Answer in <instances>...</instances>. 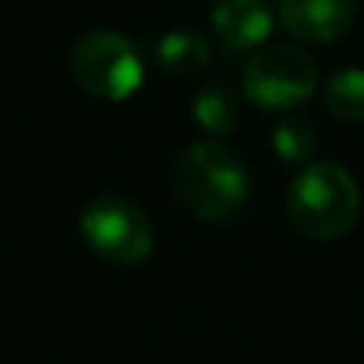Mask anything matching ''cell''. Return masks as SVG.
<instances>
[{
  "label": "cell",
  "instance_id": "obj_9",
  "mask_svg": "<svg viewBox=\"0 0 364 364\" xmlns=\"http://www.w3.org/2000/svg\"><path fill=\"white\" fill-rule=\"evenodd\" d=\"M192 119L198 122V128H205L214 138H224L233 132L240 119V100L227 83H208L195 93L192 102Z\"/></svg>",
  "mask_w": 364,
  "mask_h": 364
},
{
  "label": "cell",
  "instance_id": "obj_4",
  "mask_svg": "<svg viewBox=\"0 0 364 364\" xmlns=\"http://www.w3.org/2000/svg\"><path fill=\"white\" fill-rule=\"evenodd\" d=\"M316 90V64L294 45L256 48L243 70V93L259 109H291L310 100Z\"/></svg>",
  "mask_w": 364,
  "mask_h": 364
},
{
  "label": "cell",
  "instance_id": "obj_2",
  "mask_svg": "<svg viewBox=\"0 0 364 364\" xmlns=\"http://www.w3.org/2000/svg\"><path fill=\"white\" fill-rule=\"evenodd\" d=\"M361 192L352 173L336 164H310L288 188V220L310 240H333L355 224Z\"/></svg>",
  "mask_w": 364,
  "mask_h": 364
},
{
  "label": "cell",
  "instance_id": "obj_1",
  "mask_svg": "<svg viewBox=\"0 0 364 364\" xmlns=\"http://www.w3.org/2000/svg\"><path fill=\"white\" fill-rule=\"evenodd\" d=\"M173 188L192 214L205 220L230 218L250 195V173L227 147L198 141L173 166Z\"/></svg>",
  "mask_w": 364,
  "mask_h": 364
},
{
  "label": "cell",
  "instance_id": "obj_3",
  "mask_svg": "<svg viewBox=\"0 0 364 364\" xmlns=\"http://www.w3.org/2000/svg\"><path fill=\"white\" fill-rule=\"evenodd\" d=\"M74 77L90 96L122 102L141 87L144 64L141 55L119 32H90L74 45L70 55Z\"/></svg>",
  "mask_w": 364,
  "mask_h": 364
},
{
  "label": "cell",
  "instance_id": "obj_7",
  "mask_svg": "<svg viewBox=\"0 0 364 364\" xmlns=\"http://www.w3.org/2000/svg\"><path fill=\"white\" fill-rule=\"evenodd\" d=\"M218 42L230 55L252 51L272 36V10L265 0H218L211 10Z\"/></svg>",
  "mask_w": 364,
  "mask_h": 364
},
{
  "label": "cell",
  "instance_id": "obj_11",
  "mask_svg": "<svg viewBox=\"0 0 364 364\" xmlns=\"http://www.w3.org/2000/svg\"><path fill=\"white\" fill-rule=\"evenodd\" d=\"M272 144L284 164H307L316 154V134L304 119H284L272 132Z\"/></svg>",
  "mask_w": 364,
  "mask_h": 364
},
{
  "label": "cell",
  "instance_id": "obj_6",
  "mask_svg": "<svg viewBox=\"0 0 364 364\" xmlns=\"http://www.w3.org/2000/svg\"><path fill=\"white\" fill-rule=\"evenodd\" d=\"M358 0H278V19L307 45H329L355 23Z\"/></svg>",
  "mask_w": 364,
  "mask_h": 364
},
{
  "label": "cell",
  "instance_id": "obj_8",
  "mask_svg": "<svg viewBox=\"0 0 364 364\" xmlns=\"http://www.w3.org/2000/svg\"><path fill=\"white\" fill-rule=\"evenodd\" d=\"M211 48L195 32H170L157 42V64L170 77H195L208 68Z\"/></svg>",
  "mask_w": 364,
  "mask_h": 364
},
{
  "label": "cell",
  "instance_id": "obj_10",
  "mask_svg": "<svg viewBox=\"0 0 364 364\" xmlns=\"http://www.w3.org/2000/svg\"><path fill=\"white\" fill-rule=\"evenodd\" d=\"M326 106L336 119L364 122V70L361 68H346L329 77Z\"/></svg>",
  "mask_w": 364,
  "mask_h": 364
},
{
  "label": "cell",
  "instance_id": "obj_5",
  "mask_svg": "<svg viewBox=\"0 0 364 364\" xmlns=\"http://www.w3.org/2000/svg\"><path fill=\"white\" fill-rule=\"evenodd\" d=\"M80 230L90 250L115 265H138L154 250V227L134 201L100 195L80 214Z\"/></svg>",
  "mask_w": 364,
  "mask_h": 364
}]
</instances>
